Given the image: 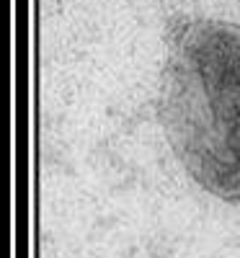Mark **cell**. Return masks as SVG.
Returning <instances> with one entry per match:
<instances>
[{
  "label": "cell",
  "mask_w": 240,
  "mask_h": 258,
  "mask_svg": "<svg viewBox=\"0 0 240 258\" xmlns=\"http://www.w3.org/2000/svg\"><path fill=\"white\" fill-rule=\"evenodd\" d=\"M170 150L207 194L240 202V29L191 18L176 29L160 83Z\"/></svg>",
  "instance_id": "6da1fadb"
}]
</instances>
